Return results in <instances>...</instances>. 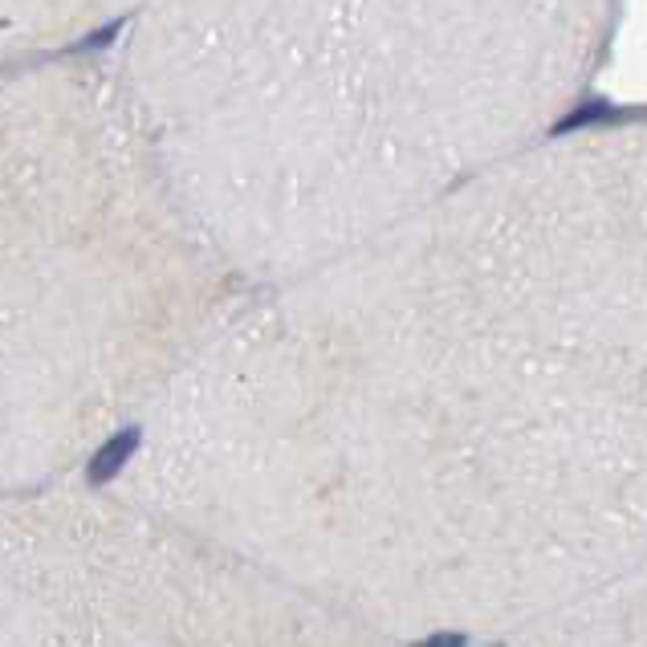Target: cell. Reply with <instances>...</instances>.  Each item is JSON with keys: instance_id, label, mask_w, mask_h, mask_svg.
I'll return each mask as SVG.
<instances>
[{"instance_id": "2", "label": "cell", "mask_w": 647, "mask_h": 647, "mask_svg": "<svg viewBox=\"0 0 647 647\" xmlns=\"http://www.w3.org/2000/svg\"><path fill=\"white\" fill-rule=\"evenodd\" d=\"M167 175L110 49L5 62L0 318L29 391H114L200 355L249 298Z\"/></svg>"}, {"instance_id": "4", "label": "cell", "mask_w": 647, "mask_h": 647, "mask_svg": "<svg viewBox=\"0 0 647 647\" xmlns=\"http://www.w3.org/2000/svg\"><path fill=\"white\" fill-rule=\"evenodd\" d=\"M416 647H464V635H432V639H424V643H416Z\"/></svg>"}, {"instance_id": "3", "label": "cell", "mask_w": 647, "mask_h": 647, "mask_svg": "<svg viewBox=\"0 0 647 647\" xmlns=\"http://www.w3.org/2000/svg\"><path fill=\"white\" fill-rule=\"evenodd\" d=\"M151 0H0L5 62L37 53L86 49L102 33H119Z\"/></svg>"}, {"instance_id": "1", "label": "cell", "mask_w": 647, "mask_h": 647, "mask_svg": "<svg viewBox=\"0 0 647 647\" xmlns=\"http://www.w3.org/2000/svg\"><path fill=\"white\" fill-rule=\"evenodd\" d=\"M619 0H151L110 57L249 289L566 131Z\"/></svg>"}]
</instances>
